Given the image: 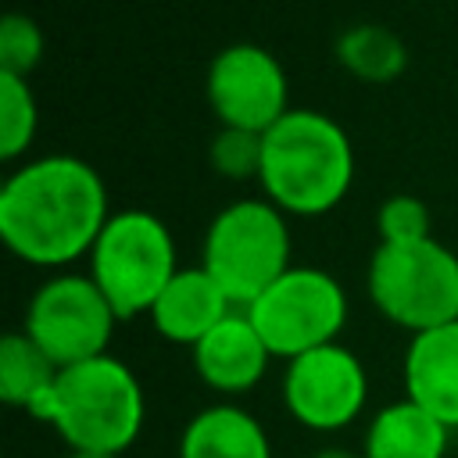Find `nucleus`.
Segmentation results:
<instances>
[{"instance_id":"f257e3e1","label":"nucleus","mask_w":458,"mask_h":458,"mask_svg":"<svg viewBox=\"0 0 458 458\" xmlns=\"http://www.w3.org/2000/svg\"><path fill=\"white\" fill-rule=\"evenodd\" d=\"M107 218L104 179L75 154L21 161L0 186V240L36 268H64L89 258Z\"/></svg>"},{"instance_id":"f03ea898","label":"nucleus","mask_w":458,"mask_h":458,"mask_svg":"<svg viewBox=\"0 0 458 458\" xmlns=\"http://www.w3.org/2000/svg\"><path fill=\"white\" fill-rule=\"evenodd\" d=\"M258 182L283 215H326L354 182L351 136L322 111L290 107L272 129L261 132Z\"/></svg>"},{"instance_id":"7ed1b4c3","label":"nucleus","mask_w":458,"mask_h":458,"mask_svg":"<svg viewBox=\"0 0 458 458\" xmlns=\"http://www.w3.org/2000/svg\"><path fill=\"white\" fill-rule=\"evenodd\" d=\"M29 415L47 422L68 451L122 454L143 429L147 397L136 372L107 351L61 369L47 397Z\"/></svg>"},{"instance_id":"20e7f679","label":"nucleus","mask_w":458,"mask_h":458,"mask_svg":"<svg viewBox=\"0 0 458 458\" xmlns=\"http://www.w3.org/2000/svg\"><path fill=\"white\" fill-rule=\"evenodd\" d=\"M86 261L89 279L100 286L122 322L150 315L157 293L179 272L172 229L161 215L143 208L111 211Z\"/></svg>"},{"instance_id":"39448f33","label":"nucleus","mask_w":458,"mask_h":458,"mask_svg":"<svg viewBox=\"0 0 458 458\" xmlns=\"http://www.w3.org/2000/svg\"><path fill=\"white\" fill-rule=\"evenodd\" d=\"M365 286L376 311L411 336L458 318V254L433 236L379 243L369 258Z\"/></svg>"},{"instance_id":"423d86ee","label":"nucleus","mask_w":458,"mask_h":458,"mask_svg":"<svg viewBox=\"0 0 458 458\" xmlns=\"http://www.w3.org/2000/svg\"><path fill=\"white\" fill-rule=\"evenodd\" d=\"M200 265L236 308H247L290 268V225L268 197H240L225 204L208 233Z\"/></svg>"},{"instance_id":"0eeeda50","label":"nucleus","mask_w":458,"mask_h":458,"mask_svg":"<svg viewBox=\"0 0 458 458\" xmlns=\"http://www.w3.org/2000/svg\"><path fill=\"white\" fill-rule=\"evenodd\" d=\"M243 311L272 358L290 361L340 336L347 322V293L333 272L315 265H290Z\"/></svg>"},{"instance_id":"6e6552de","label":"nucleus","mask_w":458,"mask_h":458,"mask_svg":"<svg viewBox=\"0 0 458 458\" xmlns=\"http://www.w3.org/2000/svg\"><path fill=\"white\" fill-rule=\"evenodd\" d=\"M118 322L122 318L89 279V272H54L29 297L21 329L47 351L57 369H68L107 354Z\"/></svg>"},{"instance_id":"1a4fd4ad","label":"nucleus","mask_w":458,"mask_h":458,"mask_svg":"<svg viewBox=\"0 0 458 458\" xmlns=\"http://www.w3.org/2000/svg\"><path fill=\"white\" fill-rule=\"evenodd\" d=\"M369 401V376L361 358L340 340L304 351L286 361L283 404L304 429L336 433L351 426Z\"/></svg>"},{"instance_id":"9d476101","label":"nucleus","mask_w":458,"mask_h":458,"mask_svg":"<svg viewBox=\"0 0 458 458\" xmlns=\"http://www.w3.org/2000/svg\"><path fill=\"white\" fill-rule=\"evenodd\" d=\"M208 104L218 125L265 132L290 111V82L279 57L258 43H229L208 64Z\"/></svg>"},{"instance_id":"9b49d317","label":"nucleus","mask_w":458,"mask_h":458,"mask_svg":"<svg viewBox=\"0 0 458 458\" xmlns=\"http://www.w3.org/2000/svg\"><path fill=\"white\" fill-rule=\"evenodd\" d=\"M190 354L193 372L222 397L250 394L265 379L272 361V351L265 347L243 308H233L200 344L190 347Z\"/></svg>"},{"instance_id":"f8f14e48","label":"nucleus","mask_w":458,"mask_h":458,"mask_svg":"<svg viewBox=\"0 0 458 458\" xmlns=\"http://www.w3.org/2000/svg\"><path fill=\"white\" fill-rule=\"evenodd\" d=\"M236 304L225 297V290L208 276L204 265H190L179 268L168 286L157 293L154 308H150V326L157 329L161 340L179 344V347H193L200 344Z\"/></svg>"},{"instance_id":"ddd939ff","label":"nucleus","mask_w":458,"mask_h":458,"mask_svg":"<svg viewBox=\"0 0 458 458\" xmlns=\"http://www.w3.org/2000/svg\"><path fill=\"white\" fill-rule=\"evenodd\" d=\"M404 394L458 429V318L411 336L404 351Z\"/></svg>"},{"instance_id":"4468645a","label":"nucleus","mask_w":458,"mask_h":458,"mask_svg":"<svg viewBox=\"0 0 458 458\" xmlns=\"http://www.w3.org/2000/svg\"><path fill=\"white\" fill-rule=\"evenodd\" d=\"M447 437H451V426L404 394L401 401L383 404L369 419L361 454L365 458H444Z\"/></svg>"},{"instance_id":"2eb2a0df","label":"nucleus","mask_w":458,"mask_h":458,"mask_svg":"<svg viewBox=\"0 0 458 458\" xmlns=\"http://www.w3.org/2000/svg\"><path fill=\"white\" fill-rule=\"evenodd\" d=\"M179 458H272V444L258 415L233 401H218L182 426Z\"/></svg>"},{"instance_id":"dca6fc26","label":"nucleus","mask_w":458,"mask_h":458,"mask_svg":"<svg viewBox=\"0 0 458 458\" xmlns=\"http://www.w3.org/2000/svg\"><path fill=\"white\" fill-rule=\"evenodd\" d=\"M333 50H336V61L344 64L347 75H354L361 82H372V86L394 82L408 68V47H404V39L394 29L372 25V21H361V25L344 29L336 36V47Z\"/></svg>"},{"instance_id":"f3484780","label":"nucleus","mask_w":458,"mask_h":458,"mask_svg":"<svg viewBox=\"0 0 458 458\" xmlns=\"http://www.w3.org/2000/svg\"><path fill=\"white\" fill-rule=\"evenodd\" d=\"M57 372L61 369L47 358V351L25 329H11L0 340V397L11 408L32 411L54 386Z\"/></svg>"},{"instance_id":"a211bd4d","label":"nucleus","mask_w":458,"mask_h":458,"mask_svg":"<svg viewBox=\"0 0 458 458\" xmlns=\"http://www.w3.org/2000/svg\"><path fill=\"white\" fill-rule=\"evenodd\" d=\"M39 129V107L29 79L0 72V157L18 161Z\"/></svg>"},{"instance_id":"6ab92c4d","label":"nucleus","mask_w":458,"mask_h":458,"mask_svg":"<svg viewBox=\"0 0 458 458\" xmlns=\"http://www.w3.org/2000/svg\"><path fill=\"white\" fill-rule=\"evenodd\" d=\"M208 161H211V168H215L222 179H233V182L258 179V172H261V132L222 125V129L211 136Z\"/></svg>"},{"instance_id":"aec40b11","label":"nucleus","mask_w":458,"mask_h":458,"mask_svg":"<svg viewBox=\"0 0 458 458\" xmlns=\"http://www.w3.org/2000/svg\"><path fill=\"white\" fill-rule=\"evenodd\" d=\"M43 50H47V39H43V29L36 25V18H29L21 11L4 14V21H0V72L29 79L36 72V64L43 61Z\"/></svg>"},{"instance_id":"412c9836","label":"nucleus","mask_w":458,"mask_h":458,"mask_svg":"<svg viewBox=\"0 0 458 458\" xmlns=\"http://www.w3.org/2000/svg\"><path fill=\"white\" fill-rule=\"evenodd\" d=\"M376 233H379V243H415L433 236V215L426 200L411 193H394L376 211Z\"/></svg>"},{"instance_id":"4be33fe9","label":"nucleus","mask_w":458,"mask_h":458,"mask_svg":"<svg viewBox=\"0 0 458 458\" xmlns=\"http://www.w3.org/2000/svg\"><path fill=\"white\" fill-rule=\"evenodd\" d=\"M311 458H365V454H354V451H347V447H336V444H329V447H318Z\"/></svg>"},{"instance_id":"5701e85b","label":"nucleus","mask_w":458,"mask_h":458,"mask_svg":"<svg viewBox=\"0 0 458 458\" xmlns=\"http://www.w3.org/2000/svg\"><path fill=\"white\" fill-rule=\"evenodd\" d=\"M68 458H122V454H107V451H68Z\"/></svg>"}]
</instances>
